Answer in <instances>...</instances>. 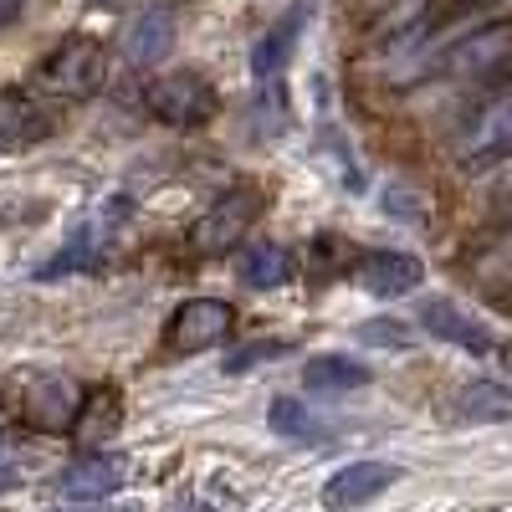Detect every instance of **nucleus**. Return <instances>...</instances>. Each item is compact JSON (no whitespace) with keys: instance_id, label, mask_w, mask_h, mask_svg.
Returning <instances> with one entry per match:
<instances>
[{"instance_id":"1","label":"nucleus","mask_w":512,"mask_h":512,"mask_svg":"<svg viewBox=\"0 0 512 512\" xmlns=\"http://www.w3.org/2000/svg\"><path fill=\"white\" fill-rule=\"evenodd\" d=\"M123 221H128V200H123V195H113V200L93 205V210H88V221H77V231L67 236V246L52 256L47 267H41V277L98 272V267H103V256H108V251H113V241H118V231H123Z\"/></svg>"},{"instance_id":"2","label":"nucleus","mask_w":512,"mask_h":512,"mask_svg":"<svg viewBox=\"0 0 512 512\" xmlns=\"http://www.w3.org/2000/svg\"><path fill=\"white\" fill-rule=\"evenodd\" d=\"M36 77H41V88H47V93L77 103V98H93V93L103 88L108 57H103V47H98L93 36H62L57 47L41 57Z\"/></svg>"},{"instance_id":"3","label":"nucleus","mask_w":512,"mask_h":512,"mask_svg":"<svg viewBox=\"0 0 512 512\" xmlns=\"http://www.w3.org/2000/svg\"><path fill=\"white\" fill-rule=\"evenodd\" d=\"M461 169H487L497 159L512 154V93L487 98L477 113H466V123L456 128V144H451Z\"/></svg>"},{"instance_id":"4","label":"nucleus","mask_w":512,"mask_h":512,"mask_svg":"<svg viewBox=\"0 0 512 512\" xmlns=\"http://www.w3.org/2000/svg\"><path fill=\"white\" fill-rule=\"evenodd\" d=\"M262 210H267V190H262V185H236V190H226V195L195 221V231H190L195 251H231L256 221H262Z\"/></svg>"},{"instance_id":"5","label":"nucleus","mask_w":512,"mask_h":512,"mask_svg":"<svg viewBox=\"0 0 512 512\" xmlns=\"http://www.w3.org/2000/svg\"><path fill=\"white\" fill-rule=\"evenodd\" d=\"M216 88L200 72H164L149 82V113L169 128H200L216 118Z\"/></svg>"},{"instance_id":"6","label":"nucleus","mask_w":512,"mask_h":512,"mask_svg":"<svg viewBox=\"0 0 512 512\" xmlns=\"http://www.w3.org/2000/svg\"><path fill=\"white\" fill-rule=\"evenodd\" d=\"M231 323H236V313H231V303H221V297H185V303L169 313L164 344L175 354H205V349L226 344Z\"/></svg>"},{"instance_id":"7","label":"nucleus","mask_w":512,"mask_h":512,"mask_svg":"<svg viewBox=\"0 0 512 512\" xmlns=\"http://www.w3.org/2000/svg\"><path fill=\"white\" fill-rule=\"evenodd\" d=\"M16 384H21L16 410H21L26 425H36V431H52V436H57V431H72L82 395L72 390L62 374H36V369H31V374H21Z\"/></svg>"},{"instance_id":"8","label":"nucleus","mask_w":512,"mask_h":512,"mask_svg":"<svg viewBox=\"0 0 512 512\" xmlns=\"http://www.w3.org/2000/svg\"><path fill=\"white\" fill-rule=\"evenodd\" d=\"M139 472V461L134 456H123V451H93V456H82L72 461L67 472L57 477V492L62 497H77V502H93V497H108L118 487H128Z\"/></svg>"},{"instance_id":"9","label":"nucleus","mask_w":512,"mask_h":512,"mask_svg":"<svg viewBox=\"0 0 512 512\" xmlns=\"http://www.w3.org/2000/svg\"><path fill=\"white\" fill-rule=\"evenodd\" d=\"M400 482V466L395 461H349L323 482V507L333 512H354L364 502H374L379 492H390Z\"/></svg>"},{"instance_id":"10","label":"nucleus","mask_w":512,"mask_h":512,"mask_svg":"<svg viewBox=\"0 0 512 512\" xmlns=\"http://www.w3.org/2000/svg\"><path fill=\"white\" fill-rule=\"evenodd\" d=\"M52 113L21 88H0V154H21L41 139H52Z\"/></svg>"},{"instance_id":"11","label":"nucleus","mask_w":512,"mask_h":512,"mask_svg":"<svg viewBox=\"0 0 512 512\" xmlns=\"http://www.w3.org/2000/svg\"><path fill=\"white\" fill-rule=\"evenodd\" d=\"M420 328L431 338H446V344L466 349V354H492V328L477 323L472 313H461L456 303H446V297H431V303H420Z\"/></svg>"},{"instance_id":"12","label":"nucleus","mask_w":512,"mask_h":512,"mask_svg":"<svg viewBox=\"0 0 512 512\" xmlns=\"http://www.w3.org/2000/svg\"><path fill=\"white\" fill-rule=\"evenodd\" d=\"M420 277H425V267H420V256H410V251H369L359 262V287L369 297H384V303L415 292Z\"/></svg>"},{"instance_id":"13","label":"nucleus","mask_w":512,"mask_h":512,"mask_svg":"<svg viewBox=\"0 0 512 512\" xmlns=\"http://www.w3.org/2000/svg\"><path fill=\"white\" fill-rule=\"evenodd\" d=\"M169 52H175V16H169V11L149 6V11H139L134 21H128V31H123V57L134 62V67H154V62H164Z\"/></svg>"},{"instance_id":"14","label":"nucleus","mask_w":512,"mask_h":512,"mask_svg":"<svg viewBox=\"0 0 512 512\" xmlns=\"http://www.w3.org/2000/svg\"><path fill=\"white\" fill-rule=\"evenodd\" d=\"M507 52H512V31L507 26H492V31H477V36L456 41V47H446L436 67L451 72V77H477V72L497 67Z\"/></svg>"},{"instance_id":"15","label":"nucleus","mask_w":512,"mask_h":512,"mask_svg":"<svg viewBox=\"0 0 512 512\" xmlns=\"http://www.w3.org/2000/svg\"><path fill=\"white\" fill-rule=\"evenodd\" d=\"M118 425H123L118 390H88V395H82V405H77V420H72V441L98 446V441H108L118 431Z\"/></svg>"},{"instance_id":"16","label":"nucleus","mask_w":512,"mask_h":512,"mask_svg":"<svg viewBox=\"0 0 512 512\" xmlns=\"http://www.w3.org/2000/svg\"><path fill=\"white\" fill-rule=\"evenodd\" d=\"M456 415L472 420V425H497V420H512V384H497V379H472L456 390Z\"/></svg>"},{"instance_id":"17","label":"nucleus","mask_w":512,"mask_h":512,"mask_svg":"<svg viewBox=\"0 0 512 512\" xmlns=\"http://www.w3.org/2000/svg\"><path fill=\"white\" fill-rule=\"evenodd\" d=\"M364 384H369V364L349 354H323L303 369V390L313 395H349V390H364Z\"/></svg>"},{"instance_id":"18","label":"nucleus","mask_w":512,"mask_h":512,"mask_svg":"<svg viewBox=\"0 0 512 512\" xmlns=\"http://www.w3.org/2000/svg\"><path fill=\"white\" fill-rule=\"evenodd\" d=\"M267 420H272V431H277L282 441H292V446H323V441H328V420H318L303 400H292V395L272 400Z\"/></svg>"},{"instance_id":"19","label":"nucleus","mask_w":512,"mask_h":512,"mask_svg":"<svg viewBox=\"0 0 512 512\" xmlns=\"http://www.w3.org/2000/svg\"><path fill=\"white\" fill-rule=\"evenodd\" d=\"M297 21H303V11L282 16L262 41H256V52H251L256 82H282V67H287V57H292V47H297Z\"/></svg>"},{"instance_id":"20","label":"nucleus","mask_w":512,"mask_h":512,"mask_svg":"<svg viewBox=\"0 0 512 512\" xmlns=\"http://www.w3.org/2000/svg\"><path fill=\"white\" fill-rule=\"evenodd\" d=\"M241 282H246V287H256V292L292 282V251H287V246H277V241H256V246L241 256Z\"/></svg>"},{"instance_id":"21","label":"nucleus","mask_w":512,"mask_h":512,"mask_svg":"<svg viewBox=\"0 0 512 512\" xmlns=\"http://www.w3.org/2000/svg\"><path fill=\"white\" fill-rule=\"evenodd\" d=\"M21 482V451L11 436H0V492H11Z\"/></svg>"},{"instance_id":"22","label":"nucleus","mask_w":512,"mask_h":512,"mask_svg":"<svg viewBox=\"0 0 512 512\" xmlns=\"http://www.w3.org/2000/svg\"><path fill=\"white\" fill-rule=\"evenodd\" d=\"M359 338H369V344H395V349H405V338H410V333H405L400 323H364Z\"/></svg>"},{"instance_id":"23","label":"nucleus","mask_w":512,"mask_h":512,"mask_svg":"<svg viewBox=\"0 0 512 512\" xmlns=\"http://www.w3.org/2000/svg\"><path fill=\"white\" fill-rule=\"evenodd\" d=\"M277 354H282V344H277V338H272V344H251V349H241V354H236L226 369H231V374H241V369L262 364V359H277Z\"/></svg>"},{"instance_id":"24","label":"nucleus","mask_w":512,"mask_h":512,"mask_svg":"<svg viewBox=\"0 0 512 512\" xmlns=\"http://www.w3.org/2000/svg\"><path fill=\"white\" fill-rule=\"evenodd\" d=\"M487 272H512V236H507V241H502V246L487 256Z\"/></svg>"},{"instance_id":"25","label":"nucleus","mask_w":512,"mask_h":512,"mask_svg":"<svg viewBox=\"0 0 512 512\" xmlns=\"http://www.w3.org/2000/svg\"><path fill=\"white\" fill-rule=\"evenodd\" d=\"M21 11H26V0H0V31H6L11 21H21Z\"/></svg>"},{"instance_id":"26","label":"nucleus","mask_w":512,"mask_h":512,"mask_svg":"<svg viewBox=\"0 0 512 512\" xmlns=\"http://www.w3.org/2000/svg\"><path fill=\"white\" fill-rule=\"evenodd\" d=\"M374 6H379L384 16H390V11H395V16H405V11H415V6H420V0H374Z\"/></svg>"},{"instance_id":"27","label":"nucleus","mask_w":512,"mask_h":512,"mask_svg":"<svg viewBox=\"0 0 512 512\" xmlns=\"http://www.w3.org/2000/svg\"><path fill=\"white\" fill-rule=\"evenodd\" d=\"M175 512H216V507H205V502H185V507H175Z\"/></svg>"},{"instance_id":"28","label":"nucleus","mask_w":512,"mask_h":512,"mask_svg":"<svg viewBox=\"0 0 512 512\" xmlns=\"http://www.w3.org/2000/svg\"><path fill=\"white\" fill-rule=\"evenodd\" d=\"M502 364H507V374H512V349H502Z\"/></svg>"},{"instance_id":"29","label":"nucleus","mask_w":512,"mask_h":512,"mask_svg":"<svg viewBox=\"0 0 512 512\" xmlns=\"http://www.w3.org/2000/svg\"><path fill=\"white\" fill-rule=\"evenodd\" d=\"M113 512H139V507H113Z\"/></svg>"}]
</instances>
